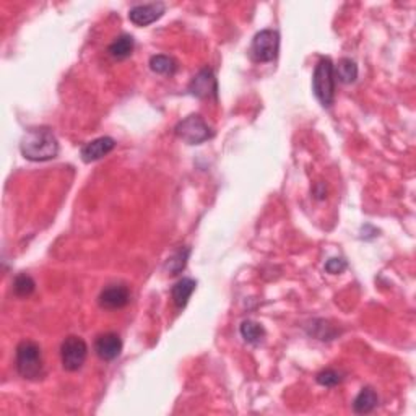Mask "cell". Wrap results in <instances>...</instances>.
<instances>
[{
	"label": "cell",
	"instance_id": "obj_15",
	"mask_svg": "<svg viewBox=\"0 0 416 416\" xmlns=\"http://www.w3.org/2000/svg\"><path fill=\"white\" fill-rule=\"evenodd\" d=\"M335 77L342 83H355L356 78H358V66H356V62L348 57L340 59L335 67Z\"/></svg>",
	"mask_w": 416,
	"mask_h": 416
},
{
	"label": "cell",
	"instance_id": "obj_7",
	"mask_svg": "<svg viewBox=\"0 0 416 416\" xmlns=\"http://www.w3.org/2000/svg\"><path fill=\"white\" fill-rule=\"evenodd\" d=\"M189 93L198 99H210L218 95V83L212 69L205 67L189 83Z\"/></svg>",
	"mask_w": 416,
	"mask_h": 416
},
{
	"label": "cell",
	"instance_id": "obj_3",
	"mask_svg": "<svg viewBox=\"0 0 416 416\" xmlns=\"http://www.w3.org/2000/svg\"><path fill=\"white\" fill-rule=\"evenodd\" d=\"M16 371L28 380H36L43 376V353L38 343L25 340L16 347Z\"/></svg>",
	"mask_w": 416,
	"mask_h": 416
},
{
	"label": "cell",
	"instance_id": "obj_1",
	"mask_svg": "<svg viewBox=\"0 0 416 416\" xmlns=\"http://www.w3.org/2000/svg\"><path fill=\"white\" fill-rule=\"evenodd\" d=\"M20 151L28 161H49L59 155V142L49 127L28 128L20 140Z\"/></svg>",
	"mask_w": 416,
	"mask_h": 416
},
{
	"label": "cell",
	"instance_id": "obj_12",
	"mask_svg": "<svg viewBox=\"0 0 416 416\" xmlns=\"http://www.w3.org/2000/svg\"><path fill=\"white\" fill-rule=\"evenodd\" d=\"M196 286H197V281L192 280V278L179 280L178 283L173 286L171 296H173V303L176 304V308L184 309L187 306V303H189L192 293L196 291Z\"/></svg>",
	"mask_w": 416,
	"mask_h": 416
},
{
	"label": "cell",
	"instance_id": "obj_18",
	"mask_svg": "<svg viewBox=\"0 0 416 416\" xmlns=\"http://www.w3.org/2000/svg\"><path fill=\"white\" fill-rule=\"evenodd\" d=\"M150 69L158 75H173L176 72V69H178V66H176L174 59H171L169 56L158 54L150 59Z\"/></svg>",
	"mask_w": 416,
	"mask_h": 416
},
{
	"label": "cell",
	"instance_id": "obj_2",
	"mask_svg": "<svg viewBox=\"0 0 416 416\" xmlns=\"http://www.w3.org/2000/svg\"><path fill=\"white\" fill-rule=\"evenodd\" d=\"M313 91L324 108L335 101V67L329 57H322L314 69Z\"/></svg>",
	"mask_w": 416,
	"mask_h": 416
},
{
	"label": "cell",
	"instance_id": "obj_5",
	"mask_svg": "<svg viewBox=\"0 0 416 416\" xmlns=\"http://www.w3.org/2000/svg\"><path fill=\"white\" fill-rule=\"evenodd\" d=\"M280 51V34L275 29H262L252 39L250 57L255 62H272Z\"/></svg>",
	"mask_w": 416,
	"mask_h": 416
},
{
	"label": "cell",
	"instance_id": "obj_11",
	"mask_svg": "<svg viewBox=\"0 0 416 416\" xmlns=\"http://www.w3.org/2000/svg\"><path fill=\"white\" fill-rule=\"evenodd\" d=\"M95 351L103 361H114L122 351V340L114 332L103 333L96 338Z\"/></svg>",
	"mask_w": 416,
	"mask_h": 416
},
{
	"label": "cell",
	"instance_id": "obj_8",
	"mask_svg": "<svg viewBox=\"0 0 416 416\" xmlns=\"http://www.w3.org/2000/svg\"><path fill=\"white\" fill-rule=\"evenodd\" d=\"M166 11V5L163 2H153L145 5H136L128 10V20L136 26H148L156 20H160Z\"/></svg>",
	"mask_w": 416,
	"mask_h": 416
},
{
	"label": "cell",
	"instance_id": "obj_13",
	"mask_svg": "<svg viewBox=\"0 0 416 416\" xmlns=\"http://www.w3.org/2000/svg\"><path fill=\"white\" fill-rule=\"evenodd\" d=\"M377 403H379V397L376 394V390L371 387H365V389H361L360 394L355 398L353 412L356 415H367L377 407Z\"/></svg>",
	"mask_w": 416,
	"mask_h": 416
},
{
	"label": "cell",
	"instance_id": "obj_17",
	"mask_svg": "<svg viewBox=\"0 0 416 416\" xmlns=\"http://www.w3.org/2000/svg\"><path fill=\"white\" fill-rule=\"evenodd\" d=\"M189 255H191V249L189 248L179 249L178 252H174V255L169 257L165 268L171 275H179L186 268L187 260H189Z\"/></svg>",
	"mask_w": 416,
	"mask_h": 416
},
{
	"label": "cell",
	"instance_id": "obj_4",
	"mask_svg": "<svg viewBox=\"0 0 416 416\" xmlns=\"http://www.w3.org/2000/svg\"><path fill=\"white\" fill-rule=\"evenodd\" d=\"M176 136L189 145H201L213 137V132L202 116L191 114L176 126Z\"/></svg>",
	"mask_w": 416,
	"mask_h": 416
},
{
	"label": "cell",
	"instance_id": "obj_9",
	"mask_svg": "<svg viewBox=\"0 0 416 416\" xmlns=\"http://www.w3.org/2000/svg\"><path fill=\"white\" fill-rule=\"evenodd\" d=\"M131 301V291L126 285H109L99 293L98 303L103 309H122Z\"/></svg>",
	"mask_w": 416,
	"mask_h": 416
},
{
	"label": "cell",
	"instance_id": "obj_19",
	"mask_svg": "<svg viewBox=\"0 0 416 416\" xmlns=\"http://www.w3.org/2000/svg\"><path fill=\"white\" fill-rule=\"evenodd\" d=\"M34 290H36V283H34V280L29 277V275H26V273L16 275L15 280H14L15 296L28 298V296L33 295Z\"/></svg>",
	"mask_w": 416,
	"mask_h": 416
},
{
	"label": "cell",
	"instance_id": "obj_21",
	"mask_svg": "<svg viewBox=\"0 0 416 416\" xmlns=\"http://www.w3.org/2000/svg\"><path fill=\"white\" fill-rule=\"evenodd\" d=\"M347 267H348V263L347 260L342 259V257H332V259H329L325 263V270L332 275L342 273Z\"/></svg>",
	"mask_w": 416,
	"mask_h": 416
},
{
	"label": "cell",
	"instance_id": "obj_20",
	"mask_svg": "<svg viewBox=\"0 0 416 416\" xmlns=\"http://www.w3.org/2000/svg\"><path fill=\"white\" fill-rule=\"evenodd\" d=\"M318 382L324 387H335L337 384L342 382V376L333 369H325V371L318 374Z\"/></svg>",
	"mask_w": 416,
	"mask_h": 416
},
{
	"label": "cell",
	"instance_id": "obj_14",
	"mask_svg": "<svg viewBox=\"0 0 416 416\" xmlns=\"http://www.w3.org/2000/svg\"><path fill=\"white\" fill-rule=\"evenodd\" d=\"M133 46H136V43H133V38L131 34H121V36H117L113 43H111L108 52L111 57L116 59V61H124V59L132 54Z\"/></svg>",
	"mask_w": 416,
	"mask_h": 416
},
{
	"label": "cell",
	"instance_id": "obj_10",
	"mask_svg": "<svg viewBox=\"0 0 416 416\" xmlns=\"http://www.w3.org/2000/svg\"><path fill=\"white\" fill-rule=\"evenodd\" d=\"M114 146H116V140L111 137H99V138L91 140V142H88L81 146V150H80L81 160H83L85 163H93V161L101 160V158L109 155L111 151L114 150Z\"/></svg>",
	"mask_w": 416,
	"mask_h": 416
},
{
	"label": "cell",
	"instance_id": "obj_6",
	"mask_svg": "<svg viewBox=\"0 0 416 416\" xmlns=\"http://www.w3.org/2000/svg\"><path fill=\"white\" fill-rule=\"evenodd\" d=\"M88 356V347L83 338L70 335L62 342L61 347V360L66 371L75 372L85 365Z\"/></svg>",
	"mask_w": 416,
	"mask_h": 416
},
{
	"label": "cell",
	"instance_id": "obj_16",
	"mask_svg": "<svg viewBox=\"0 0 416 416\" xmlns=\"http://www.w3.org/2000/svg\"><path fill=\"white\" fill-rule=\"evenodd\" d=\"M239 332H241V337L245 340V342L250 345L260 343L262 338L265 337V330H263V327L254 320H244L241 327H239Z\"/></svg>",
	"mask_w": 416,
	"mask_h": 416
}]
</instances>
